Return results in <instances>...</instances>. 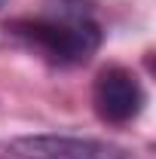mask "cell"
I'll list each match as a JSON object with an SVG mask.
<instances>
[{"instance_id": "2", "label": "cell", "mask_w": 156, "mask_h": 159, "mask_svg": "<svg viewBox=\"0 0 156 159\" xmlns=\"http://www.w3.org/2000/svg\"><path fill=\"white\" fill-rule=\"evenodd\" d=\"M92 104L104 122L122 125V122H132L141 116V110L147 104V92H144L138 74H132L129 67H107L95 77Z\"/></svg>"}, {"instance_id": "3", "label": "cell", "mask_w": 156, "mask_h": 159, "mask_svg": "<svg viewBox=\"0 0 156 159\" xmlns=\"http://www.w3.org/2000/svg\"><path fill=\"white\" fill-rule=\"evenodd\" d=\"M12 153L21 159H132L126 147L71 135H28L12 141Z\"/></svg>"}, {"instance_id": "1", "label": "cell", "mask_w": 156, "mask_h": 159, "mask_svg": "<svg viewBox=\"0 0 156 159\" xmlns=\"http://www.w3.org/2000/svg\"><path fill=\"white\" fill-rule=\"evenodd\" d=\"M9 37L55 67L86 64L101 46V25L86 0H43L37 12L6 25Z\"/></svg>"}]
</instances>
